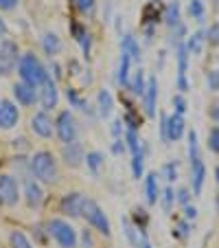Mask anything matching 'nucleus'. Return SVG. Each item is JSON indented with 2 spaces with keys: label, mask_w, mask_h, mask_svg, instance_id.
Masks as SVG:
<instances>
[{
  "label": "nucleus",
  "mask_w": 219,
  "mask_h": 248,
  "mask_svg": "<svg viewBox=\"0 0 219 248\" xmlns=\"http://www.w3.org/2000/svg\"><path fill=\"white\" fill-rule=\"evenodd\" d=\"M208 117L219 125V103H213V106L208 108Z\"/></svg>",
  "instance_id": "3c124183"
},
{
  "label": "nucleus",
  "mask_w": 219,
  "mask_h": 248,
  "mask_svg": "<svg viewBox=\"0 0 219 248\" xmlns=\"http://www.w3.org/2000/svg\"><path fill=\"white\" fill-rule=\"evenodd\" d=\"M114 110V97L107 88H101L97 93V112L101 119H107Z\"/></svg>",
  "instance_id": "6ab92c4d"
},
{
  "label": "nucleus",
  "mask_w": 219,
  "mask_h": 248,
  "mask_svg": "<svg viewBox=\"0 0 219 248\" xmlns=\"http://www.w3.org/2000/svg\"><path fill=\"white\" fill-rule=\"evenodd\" d=\"M189 158H191V163H193V160H200L202 158V154H200V140H197V132L195 130L189 132Z\"/></svg>",
  "instance_id": "72a5a7b5"
},
{
  "label": "nucleus",
  "mask_w": 219,
  "mask_h": 248,
  "mask_svg": "<svg viewBox=\"0 0 219 248\" xmlns=\"http://www.w3.org/2000/svg\"><path fill=\"white\" fill-rule=\"evenodd\" d=\"M61 158H64V163L68 165V167L77 169L86 158V152H84V147H81V143H77V140L66 143V145L61 147Z\"/></svg>",
  "instance_id": "2eb2a0df"
},
{
  "label": "nucleus",
  "mask_w": 219,
  "mask_h": 248,
  "mask_svg": "<svg viewBox=\"0 0 219 248\" xmlns=\"http://www.w3.org/2000/svg\"><path fill=\"white\" fill-rule=\"evenodd\" d=\"M0 35H7V22L0 18Z\"/></svg>",
  "instance_id": "864d4df0"
},
{
  "label": "nucleus",
  "mask_w": 219,
  "mask_h": 248,
  "mask_svg": "<svg viewBox=\"0 0 219 248\" xmlns=\"http://www.w3.org/2000/svg\"><path fill=\"white\" fill-rule=\"evenodd\" d=\"M112 152L117 156H121L123 152H125V143H123V139H114V143H112Z\"/></svg>",
  "instance_id": "de8ad7c7"
},
{
  "label": "nucleus",
  "mask_w": 219,
  "mask_h": 248,
  "mask_svg": "<svg viewBox=\"0 0 219 248\" xmlns=\"http://www.w3.org/2000/svg\"><path fill=\"white\" fill-rule=\"evenodd\" d=\"M20 48L14 40H2L0 42V77H9L20 62Z\"/></svg>",
  "instance_id": "39448f33"
},
{
  "label": "nucleus",
  "mask_w": 219,
  "mask_h": 248,
  "mask_svg": "<svg viewBox=\"0 0 219 248\" xmlns=\"http://www.w3.org/2000/svg\"><path fill=\"white\" fill-rule=\"evenodd\" d=\"M145 196H147V204H156L160 200V187L156 173H147V178H145Z\"/></svg>",
  "instance_id": "4be33fe9"
},
{
  "label": "nucleus",
  "mask_w": 219,
  "mask_h": 248,
  "mask_svg": "<svg viewBox=\"0 0 219 248\" xmlns=\"http://www.w3.org/2000/svg\"><path fill=\"white\" fill-rule=\"evenodd\" d=\"M112 134H114V139H121V134H123L121 119H114V121H112Z\"/></svg>",
  "instance_id": "8fccbe9b"
},
{
  "label": "nucleus",
  "mask_w": 219,
  "mask_h": 248,
  "mask_svg": "<svg viewBox=\"0 0 219 248\" xmlns=\"http://www.w3.org/2000/svg\"><path fill=\"white\" fill-rule=\"evenodd\" d=\"M189 16L195 18L197 22H204V16H206L204 0H191V2H189Z\"/></svg>",
  "instance_id": "2f4dec72"
},
{
  "label": "nucleus",
  "mask_w": 219,
  "mask_h": 248,
  "mask_svg": "<svg viewBox=\"0 0 219 248\" xmlns=\"http://www.w3.org/2000/svg\"><path fill=\"white\" fill-rule=\"evenodd\" d=\"M208 90L210 93H217L219 90V70H210L208 73Z\"/></svg>",
  "instance_id": "37998d69"
},
{
  "label": "nucleus",
  "mask_w": 219,
  "mask_h": 248,
  "mask_svg": "<svg viewBox=\"0 0 219 248\" xmlns=\"http://www.w3.org/2000/svg\"><path fill=\"white\" fill-rule=\"evenodd\" d=\"M173 108H175V114L184 117V112H187V99H184V94H173Z\"/></svg>",
  "instance_id": "ea45409f"
},
{
  "label": "nucleus",
  "mask_w": 219,
  "mask_h": 248,
  "mask_svg": "<svg viewBox=\"0 0 219 248\" xmlns=\"http://www.w3.org/2000/svg\"><path fill=\"white\" fill-rule=\"evenodd\" d=\"M160 139L167 143V114H160Z\"/></svg>",
  "instance_id": "09e8293b"
},
{
  "label": "nucleus",
  "mask_w": 219,
  "mask_h": 248,
  "mask_svg": "<svg viewBox=\"0 0 219 248\" xmlns=\"http://www.w3.org/2000/svg\"><path fill=\"white\" fill-rule=\"evenodd\" d=\"M162 176H164V180H167V183L177 180V160H169V163H164Z\"/></svg>",
  "instance_id": "c9c22d12"
},
{
  "label": "nucleus",
  "mask_w": 219,
  "mask_h": 248,
  "mask_svg": "<svg viewBox=\"0 0 219 248\" xmlns=\"http://www.w3.org/2000/svg\"><path fill=\"white\" fill-rule=\"evenodd\" d=\"M20 200V185L11 173H0V206H15Z\"/></svg>",
  "instance_id": "0eeeda50"
},
{
  "label": "nucleus",
  "mask_w": 219,
  "mask_h": 248,
  "mask_svg": "<svg viewBox=\"0 0 219 248\" xmlns=\"http://www.w3.org/2000/svg\"><path fill=\"white\" fill-rule=\"evenodd\" d=\"M38 94H40V103H42V110H53L57 108V103H59V90H57V84L53 77H48L42 86L38 88Z\"/></svg>",
  "instance_id": "9b49d317"
},
{
  "label": "nucleus",
  "mask_w": 219,
  "mask_h": 248,
  "mask_svg": "<svg viewBox=\"0 0 219 248\" xmlns=\"http://www.w3.org/2000/svg\"><path fill=\"white\" fill-rule=\"evenodd\" d=\"M215 204H217V211H219V198H217V202H215Z\"/></svg>",
  "instance_id": "6e6d98bb"
},
{
  "label": "nucleus",
  "mask_w": 219,
  "mask_h": 248,
  "mask_svg": "<svg viewBox=\"0 0 219 248\" xmlns=\"http://www.w3.org/2000/svg\"><path fill=\"white\" fill-rule=\"evenodd\" d=\"M123 231H125V237H127V242L131 244L134 248H140V244H143V237H140V233H138V229L134 226V222L130 220V217H123Z\"/></svg>",
  "instance_id": "a878e982"
},
{
  "label": "nucleus",
  "mask_w": 219,
  "mask_h": 248,
  "mask_svg": "<svg viewBox=\"0 0 219 248\" xmlns=\"http://www.w3.org/2000/svg\"><path fill=\"white\" fill-rule=\"evenodd\" d=\"M143 101H145V112H147V117H156V101H158V79H156V77L147 79V88H145Z\"/></svg>",
  "instance_id": "f3484780"
},
{
  "label": "nucleus",
  "mask_w": 219,
  "mask_h": 248,
  "mask_svg": "<svg viewBox=\"0 0 219 248\" xmlns=\"http://www.w3.org/2000/svg\"><path fill=\"white\" fill-rule=\"evenodd\" d=\"M53 127H55V123H53L51 114H48L46 110H40V112H35L31 117V130L35 132V136H40V139H51Z\"/></svg>",
  "instance_id": "f8f14e48"
},
{
  "label": "nucleus",
  "mask_w": 219,
  "mask_h": 248,
  "mask_svg": "<svg viewBox=\"0 0 219 248\" xmlns=\"http://www.w3.org/2000/svg\"><path fill=\"white\" fill-rule=\"evenodd\" d=\"M18 75L24 84L33 86V88H40V86L51 77V73H48L46 66L33 55V53H24L18 62Z\"/></svg>",
  "instance_id": "f03ea898"
},
{
  "label": "nucleus",
  "mask_w": 219,
  "mask_h": 248,
  "mask_svg": "<svg viewBox=\"0 0 219 248\" xmlns=\"http://www.w3.org/2000/svg\"><path fill=\"white\" fill-rule=\"evenodd\" d=\"M61 46H64V44H61V40H59V35H57V33L48 31V33H44V35H42V48H44V53H46V55H51V57L59 55Z\"/></svg>",
  "instance_id": "aec40b11"
},
{
  "label": "nucleus",
  "mask_w": 219,
  "mask_h": 248,
  "mask_svg": "<svg viewBox=\"0 0 219 248\" xmlns=\"http://www.w3.org/2000/svg\"><path fill=\"white\" fill-rule=\"evenodd\" d=\"M103 154L101 152H88V154H86V158H84V163L88 165V169H90V173H94V176H97L99 173V169L103 167Z\"/></svg>",
  "instance_id": "c756f323"
},
{
  "label": "nucleus",
  "mask_w": 219,
  "mask_h": 248,
  "mask_svg": "<svg viewBox=\"0 0 219 248\" xmlns=\"http://www.w3.org/2000/svg\"><path fill=\"white\" fill-rule=\"evenodd\" d=\"M195 217H197V209H195V206H191V204L184 206V220L191 222V220H195Z\"/></svg>",
  "instance_id": "49530a36"
},
{
  "label": "nucleus",
  "mask_w": 219,
  "mask_h": 248,
  "mask_svg": "<svg viewBox=\"0 0 219 248\" xmlns=\"http://www.w3.org/2000/svg\"><path fill=\"white\" fill-rule=\"evenodd\" d=\"M46 231H48V235L57 242L59 248H77V244H79V235H77V231L70 226V222L61 220V217H53V220H48Z\"/></svg>",
  "instance_id": "7ed1b4c3"
},
{
  "label": "nucleus",
  "mask_w": 219,
  "mask_h": 248,
  "mask_svg": "<svg viewBox=\"0 0 219 248\" xmlns=\"http://www.w3.org/2000/svg\"><path fill=\"white\" fill-rule=\"evenodd\" d=\"M66 97H68V101H70V106H73V108L81 110V112H86V114H92V108H90V103L86 101L84 97H81L79 90L68 88V90H66Z\"/></svg>",
  "instance_id": "393cba45"
},
{
  "label": "nucleus",
  "mask_w": 219,
  "mask_h": 248,
  "mask_svg": "<svg viewBox=\"0 0 219 248\" xmlns=\"http://www.w3.org/2000/svg\"><path fill=\"white\" fill-rule=\"evenodd\" d=\"M204 42H206V31H195L193 35H189L184 46H187L189 55H200L202 48H204Z\"/></svg>",
  "instance_id": "b1692460"
},
{
  "label": "nucleus",
  "mask_w": 219,
  "mask_h": 248,
  "mask_svg": "<svg viewBox=\"0 0 219 248\" xmlns=\"http://www.w3.org/2000/svg\"><path fill=\"white\" fill-rule=\"evenodd\" d=\"M130 68H131V57L127 53L121 51V60H118V68H117V81L121 86H130Z\"/></svg>",
  "instance_id": "5701e85b"
},
{
  "label": "nucleus",
  "mask_w": 219,
  "mask_h": 248,
  "mask_svg": "<svg viewBox=\"0 0 219 248\" xmlns=\"http://www.w3.org/2000/svg\"><path fill=\"white\" fill-rule=\"evenodd\" d=\"M81 217H86V222H88L94 231H99L101 235H105V237H110V235H112V224H110V220H107V216H105V211L99 206L97 200L86 198V204H84V213H81Z\"/></svg>",
  "instance_id": "20e7f679"
},
{
  "label": "nucleus",
  "mask_w": 219,
  "mask_h": 248,
  "mask_svg": "<svg viewBox=\"0 0 219 248\" xmlns=\"http://www.w3.org/2000/svg\"><path fill=\"white\" fill-rule=\"evenodd\" d=\"M189 235H191V226H189V222H187V220L177 222L175 229H173V237H177V239H187Z\"/></svg>",
  "instance_id": "4c0bfd02"
},
{
  "label": "nucleus",
  "mask_w": 219,
  "mask_h": 248,
  "mask_svg": "<svg viewBox=\"0 0 219 248\" xmlns=\"http://www.w3.org/2000/svg\"><path fill=\"white\" fill-rule=\"evenodd\" d=\"M79 239H81V248H94V237H92V231L84 229V231H81V235H79Z\"/></svg>",
  "instance_id": "79ce46f5"
},
{
  "label": "nucleus",
  "mask_w": 219,
  "mask_h": 248,
  "mask_svg": "<svg viewBox=\"0 0 219 248\" xmlns=\"http://www.w3.org/2000/svg\"><path fill=\"white\" fill-rule=\"evenodd\" d=\"M84 204H86V193L81 191H70L61 198L59 202V211L68 217H81L84 213Z\"/></svg>",
  "instance_id": "6e6552de"
},
{
  "label": "nucleus",
  "mask_w": 219,
  "mask_h": 248,
  "mask_svg": "<svg viewBox=\"0 0 219 248\" xmlns=\"http://www.w3.org/2000/svg\"><path fill=\"white\" fill-rule=\"evenodd\" d=\"M53 70H55V79H61V66L57 64V62L53 64Z\"/></svg>",
  "instance_id": "603ef678"
},
{
  "label": "nucleus",
  "mask_w": 219,
  "mask_h": 248,
  "mask_svg": "<svg viewBox=\"0 0 219 248\" xmlns=\"http://www.w3.org/2000/svg\"><path fill=\"white\" fill-rule=\"evenodd\" d=\"M29 169H31L33 178L42 185H55L59 180V167H57V160L51 152L42 150L35 152L33 158L29 160Z\"/></svg>",
  "instance_id": "f257e3e1"
},
{
  "label": "nucleus",
  "mask_w": 219,
  "mask_h": 248,
  "mask_svg": "<svg viewBox=\"0 0 219 248\" xmlns=\"http://www.w3.org/2000/svg\"><path fill=\"white\" fill-rule=\"evenodd\" d=\"M206 42L210 46H219V22H213L210 29L206 31Z\"/></svg>",
  "instance_id": "58836bf2"
},
{
  "label": "nucleus",
  "mask_w": 219,
  "mask_h": 248,
  "mask_svg": "<svg viewBox=\"0 0 219 248\" xmlns=\"http://www.w3.org/2000/svg\"><path fill=\"white\" fill-rule=\"evenodd\" d=\"M14 99L20 106H24V108H31V106H35L40 101V94H38V88L20 81V84L14 86Z\"/></svg>",
  "instance_id": "4468645a"
},
{
  "label": "nucleus",
  "mask_w": 219,
  "mask_h": 248,
  "mask_svg": "<svg viewBox=\"0 0 219 248\" xmlns=\"http://www.w3.org/2000/svg\"><path fill=\"white\" fill-rule=\"evenodd\" d=\"M20 123V110L14 101L0 99V130H14Z\"/></svg>",
  "instance_id": "9d476101"
},
{
  "label": "nucleus",
  "mask_w": 219,
  "mask_h": 248,
  "mask_svg": "<svg viewBox=\"0 0 219 248\" xmlns=\"http://www.w3.org/2000/svg\"><path fill=\"white\" fill-rule=\"evenodd\" d=\"M184 130H187V123H184V117L182 114L173 112L171 117H167V143H175L184 136Z\"/></svg>",
  "instance_id": "dca6fc26"
},
{
  "label": "nucleus",
  "mask_w": 219,
  "mask_h": 248,
  "mask_svg": "<svg viewBox=\"0 0 219 248\" xmlns=\"http://www.w3.org/2000/svg\"><path fill=\"white\" fill-rule=\"evenodd\" d=\"M55 132L59 136L61 143H73L77 140V132H79V125H77V119L70 110H61L55 119Z\"/></svg>",
  "instance_id": "423d86ee"
},
{
  "label": "nucleus",
  "mask_w": 219,
  "mask_h": 248,
  "mask_svg": "<svg viewBox=\"0 0 219 248\" xmlns=\"http://www.w3.org/2000/svg\"><path fill=\"white\" fill-rule=\"evenodd\" d=\"M143 173H145V152L138 150L131 154V176H134L136 180H140Z\"/></svg>",
  "instance_id": "c85d7f7f"
},
{
  "label": "nucleus",
  "mask_w": 219,
  "mask_h": 248,
  "mask_svg": "<svg viewBox=\"0 0 219 248\" xmlns=\"http://www.w3.org/2000/svg\"><path fill=\"white\" fill-rule=\"evenodd\" d=\"M9 246L11 248H33V244L29 242V237L22 231H11L9 235Z\"/></svg>",
  "instance_id": "7c9ffc66"
},
{
  "label": "nucleus",
  "mask_w": 219,
  "mask_h": 248,
  "mask_svg": "<svg viewBox=\"0 0 219 248\" xmlns=\"http://www.w3.org/2000/svg\"><path fill=\"white\" fill-rule=\"evenodd\" d=\"M160 202H162V209L169 213V211H171V206H173V202H175V191H173L171 187H167L162 191V196H160Z\"/></svg>",
  "instance_id": "e433bc0d"
},
{
  "label": "nucleus",
  "mask_w": 219,
  "mask_h": 248,
  "mask_svg": "<svg viewBox=\"0 0 219 248\" xmlns=\"http://www.w3.org/2000/svg\"><path fill=\"white\" fill-rule=\"evenodd\" d=\"M158 18H160V11L156 9V2H149V5L145 7V11H143L145 27H154V24L158 22Z\"/></svg>",
  "instance_id": "473e14b6"
},
{
  "label": "nucleus",
  "mask_w": 219,
  "mask_h": 248,
  "mask_svg": "<svg viewBox=\"0 0 219 248\" xmlns=\"http://www.w3.org/2000/svg\"><path fill=\"white\" fill-rule=\"evenodd\" d=\"M215 180H217V187H219V167H215Z\"/></svg>",
  "instance_id": "5fc2aeb1"
},
{
  "label": "nucleus",
  "mask_w": 219,
  "mask_h": 248,
  "mask_svg": "<svg viewBox=\"0 0 219 248\" xmlns=\"http://www.w3.org/2000/svg\"><path fill=\"white\" fill-rule=\"evenodd\" d=\"M191 196H193V193L189 191L187 187H182V189H177V191H175V202H180L182 206H187L189 202H191Z\"/></svg>",
  "instance_id": "a19ab883"
},
{
  "label": "nucleus",
  "mask_w": 219,
  "mask_h": 248,
  "mask_svg": "<svg viewBox=\"0 0 219 248\" xmlns=\"http://www.w3.org/2000/svg\"><path fill=\"white\" fill-rule=\"evenodd\" d=\"M24 202L31 209H38L44 202V189L42 183H38L35 178H24Z\"/></svg>",
  "instance_id": "ddd939ff"
},
{
  "label": "nucleus",
  "mask_w": 219,
  "mask_h": 248,
  "mask_svg": "<svg viewBox=\"0 0 219 248\" xmlns=\"http://www.w3.org/2000/svg\"><path fill=\"white\" fill-rule=\"evenodd\" d=\"M20 0H0V11H11L18 7Z\"/></svg>",
  "instance_id": "a18cd8bd"
},
{
  "label": "nucleus",
  "mask_w": 219,
  "mask_h": 248,
  "mask_svg": "<svg viewBox=\"0 0 219 248\" xmlns=\"http://www.w3.org/2000/svg\"><path fill=\"white\" fill-rule=\"evenodd\" d=\"M121 51L127 53V55L131 57V62H138L140 64V44H138V40H136L131 33H127V35H123L121 38Z\"/></svg>",
  "instance_id": "412c9836"
},
{
  "label": "nucleus",
  "mask_w": 219,
  "mask_h": 248,
  "mask_svg": "<svg viewBox=\"0 0 219 248\" xmlns=\"http://www.w3.org/2000/svg\"><path fill=\"white\" fill-rule=\"evenodd\" d=\"M204 178H206V165L204 160H193L191 163V185H193V196H200L202 187H204Z\"/></svg>",
  "instance_id": "a211bd4d"
},
{
  "label": "nucleus",
  "mask_w": 219,
  "mask_h": 248,
  "mask_svg": "<svg viewBox=\"0 0 219 248\" xmlns=\"http://www.w3.org/2000/svg\"><path fill=\"white\" fill-rule=\"evenodd\" d=\"M162 20H164V24H167L169 29H175L177 24L182 22L180 20V5H177V2H169L167 9H164Z\"/></svg>",
  "instance_id": "bb28decb"
},
{
  "label": "nucleus",
  "mask_w": 219,
  "mask_h": 248,
  "mask_svg": "<svg viewBox=\"0 0 219 248\" xmlns=\"http://www.w3.org/2000/svg\"><path fill=\"white\" fill-rule=\"evenodd\" d=\"M145 88H147V79H145V70L138 68L134 73V79H130V86H127V90H131V93L136 94V97H143L145 94Z\"/></svg>",
  "instance_id": "cd10ccee"
},
{
  "label": "nucleus",
  "mask_w": 219,
  "mask_h": 248,
  "mask_svg": "<svg viewBox=\"0 0 219 248\" xmlns=\"http://www.w3.org/2000/svg\"><path fill=\"white\" fill-rule=\"evenodd\" d=\"M175 60H177V79L175 86L180 90V94H184L189 90V79H187V70H189V51L184 46V42L175 44Z\"/></svg>",
  "instance_id": "1a4fd4ad"
},
{
  "label": "nucleus",
  "mask_w": 219,
  "mask_h": 248,
  "mask_svg": "<svg viewBox=\"0 0 219 248\" xmlns=\"http://www.w3.org/2000/svg\"><path fill=\"white\" fill-rule=\"evenodd\" d=\"M73 5H75L79 11L88 14V11H92V9H94V0H73Z\"/></svg>",
  "instance_id": "c03bdc74"
},
{
  "label": "nucleus",
  "mask_w": 219,
  "mask_h": 248,
  "mask_svg": "<svg viewBox=\"0 0 219 248\" xmlns=\"http://www.w3.org/2000/svg\"><path fill=\"white\" fill-rule=\"evenodd\" d=\"M206 145L213 154H219V125H213L208 130V139H206Z\"/></svg>",
  "instance_id": "f704fd0d"
}]
</instances>
